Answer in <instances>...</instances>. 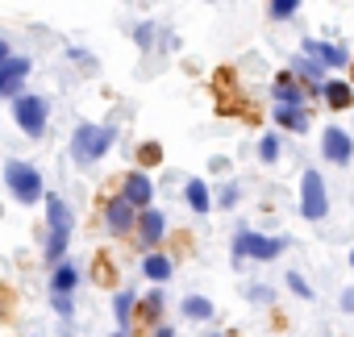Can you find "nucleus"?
Wrapping results in <instances>:
<instances>
[{
	"label": "nucleus",
	"instance_id": "f257e3e1",
	"mask_svg": "<svg viewBox=\"0 0 354 337\" xmlns=\"http://www.w3.org/2000/svg\"><path fill=\"white\" fill-rule=\"evenodd\" d=\"M46 225H50L46 262H63V254H67V242H71V229H75V217H71L67 200H63V196H55V192H50V200H46Z\"/></svg>",
	"mask_w": 354,
	"mask_h": 337
},
{
	"label": "nucleus",
	"instance_id": "f03ea898",
	"mask_svg": "<svg viewBox=\"0 0 354 337\" xmlns=\"http://www.w3.org/2000/svg\"><path fill=\"white\" fill-rule=\"evenodd\" d=\"M113 142H117V129H109V125H80L75 137H71V158L80 166H88V162L104 158Z\"/></svg>",
	"mask_w": 354,
	"mask_h": 337
},
{
	"label": "nucleus",
	"instance_id": "7ed1b4c3",
	"mask_svg": "<svg viewBox=\"0 0 354 337\" xmlns=\"http://www.w3.org/2000/svg\"><path fill=\"white\" fill-rule=\"evenodd\" d=\"M5 184L17 196V204H38L42 200V175L34 171L30 162H9L5 166Z\"/></svg>",
	"mask_w": 354,
	"mask_h": 337
},
{
	"label": "nucleus",
	"instance_id": "20e7f679",
	"mask_svg": "<svg viewBox=\"0 0 354 337\" xmlns=\"http://www.w3.org/2000/svg\"><path fill=\"white\" fill-rule=\"evenodd\" d=\"M234 254L238 258H275V254H283V238H263V233H250V229H238V238H234Z\"/></svg>",
	"mask_w": 354,
	"mask_h": 337
},
{
	"label": "nucleus",
	"instance_id": "39448f33",
	"mask_svg": "<svg viewBox=\"0 0 354 337\" xmlns=\"http://www.w3.org/2000/svg\"><path fill=\"white\" fill-rule=\"evenodd\" d=\"M13 117H17V125H21L30 137H38V133L46 129V100H42V96H17V100H13Z\"/></svg>",
	"mask_w": 354,
	"mask_h": 337
},
{
	"label": "nucleus",
	"instance_id": "423d86ee",
	"mask_svg": "<svg viewBox=\"0 0 354 337\" xmlns=\"http://www.w3.org/2000/svg\"><path fill=\"white\" fill-rule=\"evenodd\" d=\"M300 192H304V200H300V213H304V221H321V217L329 213V204H325V180H321L317 171H304V180H300Z\"/></svg>",
	"mask_w": 354,
	"mask_h": 337
},
{
	"label": "nucleus",
	"instance_id": "0eeeda50",
	"mask_svg": "<svg viewBox=\"0 0 354 337\" xmlns=\"http://www.w3.org/2000/svg\"><path fill=\"white\" fill-rule=\"evenodd\" d=\"M104 225H109L113 233H133V229H138V209H133L125 196H117V200H109V209H104Z\"/></svg>",
	"mask_w": 354,
	"mask_h": 337
},
{
	"label": "nucleus",
	"instance_id": "6e6552de",
	"mask_svg": "<svg viewBox=\"0 0 354 337\" xmlns=\"http://www.w3.org/2000/svg\"><path fill=\"white\" fill-rule=\"evenodd\" d=\"M121 196H125L133 209H150V200H154V184H150V175L129 171V175H125V184H121Z\"/></svg>",
	"mask_w": 354,
	"mask_h": 337
},
{
	"label": "nucleus",
	"instance_id": "1a4fd4ad",
	"mask_svg": "<svg viewBox=\"0 0 354 337\" xmlns=\"http://www.w3.org/2000/svg\"><path fill=\"white\" fill-rule=\"evenodd\" d=\"M321 150H325V158H329V162H350L354 142H350V133H346V129L329 125V129H325V137H321Z\"/></svg>",
	"mask_w": 354,
	"mask_h": 337
},
{
	"label": "nucleus",
	"instance_id": "9d476101",
	"mask_svg": "<svg viewBox=\"0 0 354 337\" xmlns=\"http://www.w3.org/2000/svg\"><path fill=\"white\" fill-rule=\"evenodd\" d=\"M30 59H5L0 63V96H17V88H21V79L30 75Z\"/></svg>",
	"mask_w": 354,
	"mask_h": 337
},
{
	"label": "nucleus",
	"instance_id": "9b49d317",
	"mask_svg": "<svg viewBox=\"0 0 354 337\" xmlns=\"http://www.w3.org/2000/svg\"><path fill=\"white\" fill-rule=\"evenodd\" d=\"M162 229H167V217H162L158 209H142V217H138V238H142L146 246H158V242H162Z\"/></svg>",
	"mask_w": 354,
	"mask_h": 337
},
{
	"label": "nucleus",
	"instance_id": "f8f14e48",
	"mask_svg": "<svg viewBox=\"0 0 354 337\" xmlns=\"http://www.w3.org/2000/svg\"><path fill=\"white\" fill-rule=\"evenodd\" d=\"M304 55L321 59L325 67H346V50H342V46H329V42H317V38L304 42Z\"/></svg>",
	"mask_w": 354,
	"mask_h": 337
},
{
	"label": "nucleus",
	"instance_id": "ddd939ff",
	"mask_svg": "<svg viewBox=\"0 0 354 337\" xmlns=\"http://www.w3.org/2000/svg\"><path fill=\"white\" fill-rule=\"evenodd\" d=\"M292 67H296V75H304V79H308V88H313V92H321V84H325V63H321V59L300 55Z\"/></svg>",
	"mask_w": 354,
	"mask_h": 337
},
{
	"label": "nucleus",
	"instance_id": "4468645a",
	"mask_svg": "<svg viewBox=\"0 0 354 337\" xmlns=\"http://www.w3.org/2000/svg\"><path fill=\"white\" fill-rule=\"evenodd\" d=\"M321 96H325L329 108H350V100H354L350 84H342V79H325V84H321Z\"/></svg>",
	"mask_w": 354,
	"mask_h": 337
},
{
	"label": "nucleus",
	"instance_id": "2eb2a0df",
	"mask_svg": "<svg viewBox=\"0 0 354 337\" xmlns=\"http://www.w3.org/2000/svg\"><path fill=\"white\" fill-rule=\"evenodd\" d=\"M80 267L75 262H55V275H50V291H71L75 283H80Z\"/></svg>",
	"mask_w": 354,
	"mask_h": 337
},
{
	"label": "nucleus",
	"instance_id": "dca6fc26",
	"mask_svg": "<svg viewBox=\"0 0 354 337\" xmlns=\"http://www.w3.org/2000/svg\"><path fill=\"white\" fill-rule=\"evenodd\" d=\"M275 121H279L283 129H296V133H304V129H308V113H304V104H296V108L279 104V108H275Z\"/></svg>",
	"mask_w": 354,
	"mask_h": 337
},
{
	"label": "nucleus",
	"instance_id": "f3484780",
	"mask_svg": "<svg viewBox=\"0 0 354 337\" xmlns=\"http://www.w3.org/2000/svg\"><path fill=\"white\" fill-rule=\"evenodd\" d=\"M275 100L288 104V108H296V104H304V92L292 84V75H279V79H275Z\"/></svg>",
	"mask_w": 354,
	"mask_h": 337
},
{
	"label": "nucleus",
	"instance_id": "a211bd4d",
	"mask_svg": "<svg viewBox=\"0 0 354 337\" xmlns=\"http://www.w3.org/2000/svg\"><path fill=\"white\" fill-rule=\"evenodd\" d=\"M213 196H209V184L205 180H188V209L192 213H209Z\"/></svg>",
	"mask_w": 354,
	"mask_h": 337
},
{
	"label": "nucleus",
	"instance_id": "6ab92c4d",
	"mask_svg": "<svg viewBox=\"0 0 354 337\" xmlns=\"http://www.w3.org/2000/svg\"><path fill=\"white\" fill-rule=\"evenodd\" d=\"M142 271H146V279H158V283H162V279L171 275V258H167V254H146V258H142Z\"/></svg>",
	"mask_w": 354,
	"mask_h": 337
},
{
	"label": "nucleus",
	"instance_id": "aec40b11",
	"mask_svg": "<svg viewBox=\"0 0 354 337\" xmlns=\"http://www.w3.org/2000/svg\"><path fill=\"white\" fill-rule=\"evenodd\" d=\"M133 300H138L133 291H117V300H113V312H117V325H121L125 333H129V312H133Z\"/></svg>",
	"mask_w": 354,
	"mask_h": 337
},
{
	"label": "nucleus",
	"instance_id": "412c9836",
	"mask_svg": "<svg viewBox=\"0 0 354 337\" xmlns=\"http://www.w3.org/2000/svg\"><path fill=\"white\" fill-rule=\"evenodd\" d=\"M184 316H192V320H209V316H213V304H209L205 296H192V300H184Z\"/></svg>",
	"mask_w": 354,
	"mask_h": 337
},
{
	"label": "nucleus",
	"instance_id": "4be33fe9",
	"mask_svg": "<svg viewBox=\"0 0 354 337\" xmlns=\"http://www.w3.org/2000/svg\"><path fill=\"white\" fill-rule=\"evenodd\" d=\"M259 154H263V162H275V158H279V137L267 133V137L259 142Z\"/></svg>",
	"mask_w": 354,
	"mask_h": 337
},
{
	"label": "nucleus",
	"instance_id": "5701e85b",
	"mask_svg": "<svg viewBox=\"0 0 354 337\" xmlns=\"http://www.w3.org/2000/svg\"><path fill=\"white\" fill-rule=\"evenodd\" d=\"M158 158H162V150H158L154 142H146V146H138V162H142V166H150V162H158Z\"/></svg>",
	"mask_w": 354,
	"mask_h": 337
},
{
	"label": "nucleus",
	"instance_id": "b1692460",
	"mask_svg": "<svg viewBox=\"0 0 354 337\" xmlns=\"http://www.w3.org/2000/svg\"><path fill=\"white\" fill-rule=\"evenodd\" d=\"M296 9H300V0H271V13L275 17H292Z\"/></svg>",
	"mask_w": 354,
	"mask_h": 337
},
{
	"label": "nucleus",
	"instance_id": "393cba45",
	"mask_svg": "<svg viewBox=\"0 0 354 337\" xmlns=\"http://www.w3.org/2000/svg\"><path fill=\"white\" fill-rule=\"evenodd\" d=\"M71 308H75L71 304V291H55V312L59 316H71Z\"/></svg>",
	"mask_w": 354,
	"mask_h": 337
},
{
	"label": "nucleus",
	"instance_id": "a878e982",
	"mask_svg": "<svg viewBox=\"0 0 354 337\" xmlns=\"http://www.w3.org/2000/svg\"><path fill=\"white\" fill-rule=\"evenodd\" d=\"M158 308H162V291H150V296L142 300V312H146V316H158Z\"/></svg>",
	"mask_w": 354,
	"mask_h": 337
},
{
	"label": "nucleus",
	"instance_id": "bb28decb",
	"mask_svg": "<svg viewBox=\"0 0 354 337\" xmlns=\"http://www.w3.org/2000/svg\"><path fill=\"white\" fill-rule=\"evenodd\" d=\"M288 287H292V291H296L300 300H313V291H308V283H304L300 275H288Z\"/></svg>",
	"mask_w": 354,
	"mask_h": 337
},
{
	"label": "nucleus",
	"instance_id": "cd10ccee",
	"mask_svg": "<svg viewBox=\"0 0 354 337\" xmlns=\"http://www.w3.org/2000/svg\"><path fill=\"white\" fill-rule=\"evenodd\" d=\"M150 38H154V26H138V42H142V46H146V42H150Z\"/></svg>",
	"mask_w": 354,
	"mask_h": 337
},
{
	"label": "nucleus",
	"instance_id": "c85d7f7f",
	"mask_svg": "<svg viewBox=\"0 0 354 337\" xmlns=\"http://www.w3.org/2000/svg\"><path fill=\"white\" fill-rule=\"evenodd\" d=\"M221 204H225V209H234V204H238V188H230V192L221 196Z\"/></svg>",
	"mask_w": 354,
	"mask_h": 337
},
{
	"label": "nucleus",
	"instance_id": "c756f323",
	"mask_svg": "<svg viewBox=\"0 0 354 337\" xmlns=\"http://www.w3.org/2000/svg\"><path fill=\"white\" fill-rule=\"evenodd\" d=\"M342 308H346V312H354V287H350V291L342 296Z\"/></svg>",
	"mask_w": 354,
	"mask_h": 337
},
{
	"label": "nucleus",
	"instance_id": "7c9ffc66",
	"mask_svg": "<svg viewBox=\"0 0 354 337\" xmlns=\"http://www.w3.org/2000/svg\"><path fill=\"white\" fill-rule=\"evenodd\" d=\"M5 59H13V55H9V42L0 38V63H5Z\"/></svg>",
	"mask_w": 354,
	"mask_h": 337
},
{
	"label": "nucleus",
	"instance_id": "2f4dec72",
	"mask_svg": "<svg viewBox=\"0 0 354 337\" xmlns=\"http://www.w3.org/2000/svg\"><path fill=\"white\" fill-rule=\"evenodd\" d=\"M154 337H175V333H171L167 325H158V329H154Z\"/></svg>",
	"mask_w": 354,
	"mask_h": 337
},
{
	"label": "nucleus",
	"instance_id": "473e14b6",
	"mask_svg": "<svg viewBox=\"0 0 354 337\" xmlns=\"http://www.w3.org/2000/svg\"><path fill=\"white\" fill-rule=\"evenodd\" d=\"M350 267H354V250H350Z\"/></svg>",
	"mask_w": 354,
	"mask_h": 337
},
{
	"label": "nucleus",
	"instance_id": "72a5a7b5",
	"mask_svg": "<svg viewBox=\"0 0 354 337\" xmlns=\"http://www.w3.org/2000/svg\"><path fill=\"white\" fill-rule=\"evenodd\" d=\"M209 337H225V333H209Z\"/></svg>",
	"mask_w": 354,
	"mask_h": 337
}]
</instances>
